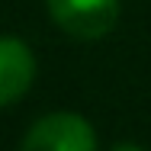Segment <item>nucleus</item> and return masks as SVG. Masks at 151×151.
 <instances>
[{
	"label": "nucleus",
	"instance_id": "obj_2",
	"mask_svg": "<svg viewBox=\"0 0 151 151\" xmlns=\"http://www.w3.org/2000/svg\"><path fill=\"white\" fill-rule=\"evenodd\" d=\"M48 13L74 39H103L119 19V0H48Z\"/></svg>",
	"mask_w": 151,
	"mask_h": 151
},
{
	"label": "nucleus",
	"instance_id": "obj_4",
	"mask_svg": "<svg viewBox=\"0 0 151 151\" xmlns=\"http://www.w3.org/2000/svg\"><path fill=\"white\" fill-rule=\"evenodd\" d=\"M113 151H145V148H138V145H116Z\"/></svg>",
	"mask_w": 151,
	"mask_h": 151
},
{
	"label": "nucleus",
	"instance_id": "obj_1",
	"mask_svg": "<svg viewBox=\"0 0 151 151\" xmlns=\"http://www.w3.org/2000/svg\"><path fill=\"white\" fill-rule=\"evenodd\" d=\"M19 151H96V135L77 113H48L32 122Z\"/></svg>",
	"mask_w": 151,
	"mask_h": 151
},
{
	"label": "nucleus",
	"instance_id": "obj_3",
	"mask_svg": "<svg viewBox=\"0 0 151 151\" xmlns=\"http://www.w3.org/2000/svg\"><path fill=\"white\" fill-rule=\"evenodd\" d=\"M35 81V55L16 35H0V106L16 103Z\"/></svg>",
	"mask_w": 151,
	"mask_h": 151
}]
</instances>
